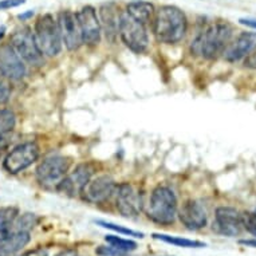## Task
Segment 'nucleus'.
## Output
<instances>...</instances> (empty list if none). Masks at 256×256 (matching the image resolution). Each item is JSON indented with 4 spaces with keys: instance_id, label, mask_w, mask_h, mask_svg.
Listing matches in <instances>:
<instances>
[{
    "instance_id": "obj_1",
    "label": "nucleus",
    "mask_w": 256,
    "mask_h": 256,
    "mask_svg": "<svg viewBox=\"0 0 256 256\" xmlns=\"http://www.w3.org/2000/svg\"><path fill=\"white\" fill-rule=\"evenodd\" d=\"M188 20L185 14L174 6H162L154 11L153 34L160 43L176 44L186 34Z\"/></svg>"
},
{
    "instance_id": "obj_2",
    "label": "nucleus",
    "mask_w": 256,
    "mask_h": 256,
    "mask_svg": "<svg viewBox=\"0 0 256 256\" xmlns=\"http://www.w3.org/2000/svg\"><path fill=\"white\" fill-rule=\"evenodd\" d=\"M232 38V27L227 22H216L196 36L190 50L192 54L206 59H216L227 48Z\"/></svg>"
},
{
    "instance_id": "obj_3",
    "label": "nucleus",
    "mask_w": 256,
    "mask_h": 256,
    "mask_svg": "<svg viewBox=\"0 0 256 256\" xmlns=\"http://www.w3.org/2000/svg\"><path fill=\"white\" fill-rule=\"evenodd\" d=\"M178 204L172 189L165 185L156 186L148 206V218L161 226H169L176 220Z\"/></svg>"
},
{
    "instance_id": "obj_4",
    "label": "nucleus",
    "mask_w": 256,
    "mask_h": 256,
    "mask_svg": "<svg viewBox=\"0 0 256 256\" xmlns=\"http://www.w3.org/2000/svg\"><path fill=\"white\" fill-rule=\"evenodd\" d=\"M34 38L40 52L46 56H56L62 50L58 22L51 14L38 18L34 27Z\"/></svg>"
},
{
    "instance_id": "obj_5",
    "label": "nucleus",
    "mask_w": 256,
    "mask_h": 256,
    "mask_svg": "<svg viewBox=\"0 0 256 256\" xmlns=\"http://www.w3.org/2000/svg\"><path fill=\"white\" fill-rule=\"evenodd\" d=\"M118 35L121 36V40L125 43V46L136 54H141L149 46L146 26L136 20L126 11L121 12Z\"/></svg>"
},
{
    "instance_id": "obj_6",
    "label": "nucleus",
    "mask_w": 256,
    "mask_h": 256,
    "mask_svg": "<svg viewBox=\"0 0 256 256\" xmlns=\"http://www.w3.org/2000/svg\"><path fill=\"white\" fill-rule=\"evenodd\" d=\"M70 161L66 157L58 154L48 156L36 168V180L43 188L58 189L59 184L68 174Z\"/></svg>"
},
{
    "instance_id": "obj_7",
    "label": "nucleus",
    "mask_w": 256,
    "mask_h": 256,
    "mask_svg": "<svg viewBox=\"0 0 256 256\" xmlns=\"http://www.w3.org/2000/svg\"><path fill=\"white\" fill-rule=\"evenodd\" d=\"M10 44L16 51V54L28 64L39 66L43 63V54L36 46L34 32L30 27H20L15 30L10 39Z\"/></svg>"
},
{
    "instance_id": "obj_8",
    "label": "nucleus",
    "mask_w": 256,
    "mask_h": 256,
    "mask_svg": "<svg viewBox=\"0 0 256 256\" xmlns=\"http://www.w3.org/2000/svg\"><path fill=\"white\" fill-rule=\"evenodd\" d=\"M113 196L118 212L125 218H136L142 210V196L129 182L116 185Z\"/></svg>"
},
{
    "instance_id": "obj_9",
    "label": "nucleus",
    "mask_w": 256,
    "mask_h": 256,
    "mask_svg": "<svg viewBox=\"0 0 256 256\" xmlns=\"http://www.w3.org/2000/svg\"><path fill=\"white\" fill-rule=\"evenodd\" d=\"M39 158V148L35 142H23L10 152L4 158L3 166L8 173H16L24 170Z\"/></svg>"
},
{
    "instance_id": "obj_10",
    "label": "nucleus",
    "mask_w": 256,
    "mask_h": 256,
    "mask_svg": "<svg viewBox=\"0 0 256 256\" xmlns=\"http://www.w3.org/2000/svg\"><path fill=\"white\" fill-rule=\"evenodd\" d=\"M58 27L60 32L62 43H64L66 48L70 51H76L84 43L82 34H80V23L76 19V14L64 10L58 14Z\"/></svg>"
},
{
    "instance_id": "obj_11",
    "label": "nucleus",
    "mask_w": 256,
    "mask_h": 256,
    "mask_svg": "<svg viewBox=\"0 0 256 256\" xmlns=\"http://www.w3.org/2000/svg\"><path fill=\"white\" fill-rule=\"evenodd\" d=\"M116 181L110 176H100L92 178L80 190V198L90 204H102L114 194Z\"/></svg>"
},
{
    "instance_id": "obj_12",
    "label": "nucleus",
    "mask_w": 256,
    "mask_h": 256,
    "mask_svg": "<svg viewBox=\"0 0 256 256\" xmlns=\"http://www.w3.org/2000/svg\"><path fill=\"white\" fill-rule=\"evenodd\" d=\"M214 230L220 235L238 236L243 230L242 214L232 206H218L214 212Z\"/></svg>"
},
{
    "instance_id": "obj_13",
    "label": "nucleus",
    "mask_w": 256,
    "mask_h": 256,
    "mask_svg": "<svg viewBox=\"0 0 256 256\" xmlns=\"http://www.w3.org/2000/svg\"><path fill=\"white\" fill-rule=\"evenodd\" d=\"M76 19L80 23L82 40L86 44L94 46L101 40V23L97 16V11L92 6H84L76 12Z\"/></svg>"
},
{
    "instance_id": "obj_14",
    "label": "nucleus",
    "mask_w": 256,
    "mask_h": 256,
    "mask_svg": "<svg viewBox=\"0 0 256 256\" xmlns=\"http://www.w3.org/2000/svg\"><path fill=\"white\" fill-rule=\"evenodd\" d=\"M177 216L180 218V222H182L186 230L189 231H198L206 226V210L204 208L202 202L198 200H188L182 204Z\"/></svg>"
},
{
    "instance_id": "obj_15",
    "label": "nucleus",
    "mask_w": 256,
    "mask_h": 256,
    "mask_svg": "<svg viewBox=\"0 0 256 256\" xmlns=\"http://www.w3.org/2000/svg\"><path fill=\"white\" fill-rule=\"evenodd\" d=\"M92 173H94V169L90 164L84 162V164L76 165V169L63 178V181L59 184L56 190L68 194V196L80 194L82 188L92 180Z\"/></svg>"
},
{
    "instance_id": "obj_16",
    "label": "nucleus",
    "mask_w": 256,
    "mask_h": 256,
    "mask_svg": "<svg viewBox=\"0 0 256 256\" xmlns=\"http://www.w3.org/2000/svg\"><path fill=\"white\" fill-rule=\"evenodd\" d=\"M0 72L7 80H19L26 76L23 59L16 54L10 43L0 47Z\"/></svg>"
},
{
    "instance_id": "obj_17",
    "label": "nucleus",
    "mask_w": 256,
    "mask_h": 256,
    "mask_svg": "<svg viewBox=\"0 0 256 256\" xmlns=\"http://www.w3.org/2000/svg\"><path fill=\"white\" fill-rule=\"evenodd\" d=\"M254 50H256V32L244 31L240 32L232 42H230L222 55L226 60L235 63L246 58Z\"/></svg>"
},
{
    "instance_id": "obj_18",
    "label": "nucleus",
    "mask_w": 256,
    "mask_h": 256,
    "mask_svg": "<svg viewBox=\"0 0 256 256\" xmlns=\"http://www.w3.org/2000/svg\"><path fill=\"white\" fill-rule=\"evenodd\" d=\"M98 19L101 23V30L105 32L106 39L110 42H114L120 31V19H121V12H120L118 6L114 2L102 4Z\"/></svg>"
},
{
    "instance_id": "obj_19",
    "label": "nucleus",
    "mask_w": 256,
    "mask_h": 256,
    "mask_svg": "<svg viewBox=\"0 0 256 256\" xmlns=\"http://www.w3.org/2000/svg\"><path fill=\"white\" fill-rule=\"evenodd\" d=\"M126 12L129 14L136 20L141 22L146 26L152 20V16L154 15V6L149 2L144 0H134L126 6Z\"/></svg>"
},
{
    "instance_id": "obj_20",
    "label": "nucleus",
    "mask_w": 256,
    "mask_h": 256,
    "mask_svg": "<svg viewBox=\"0 0 256 256\" xmlns=\"http://www.w3.org/2000/svg\"><path fill=\"white\" fill-rule=\"evenodd\" d=\"M154 239H158L164 243L172 244L176 247H182V248H202L206 247V243L202 242H198V240H190L185 239V238H180V236H170V235H164V234H153Z\"/></svg>"
},
{
    "instance_id": "obj_21",
    "label": "nucleus",
    "mask_w": 256,
    "mask_h": 256,
    "mask_svg": "<svg viewBox=\"0 0 256 256\" xmlns=\"http://www.w3.org/2000/svg\"><path fill=\"white\" fill-rule=\"evenodd\" d=\"M105 242L108 244H110V246H113V247H117L118 250H121V251L125 252V254L137 250V243H136V242L129 239H122L120 236L106 235Z\"/></svg>"
},
{
    "instance_id": "obj_22",
    "label": "nucleus",
    "mask_w": 256,
    "mask_h": 256,
    "mask_svg": "<svg viewBox=\"0 0 256 256\" xmlns=\"http://www.w3.org/2000/svg\"><path fill=\"white\" fill-rule=\"evenodd\" d=\"M96 222H97L100 227L108 228V230H110V231L117 232V234H121V235L133 236V238H140V239H142V238H144L142 232L133 231V230H130V228L122 227V226H117V224H114V222H105V220H97Z\"/></svg>"
},
{
    "instance_id": "obj_23",
    "label": "nucleus",
    "mask_w": 256,
    "mask_h": 256,
    "mask_svg": "<svg viewBox=\"0 0 256 256\" xmlns=\"http://www.w3.org/2000/svg\"><path fill=\"white\" fill-rule=\"evenodd\" d=\"M36 222H38V218L34 214H24L18 216L14 224H15V230L30 232L36 226Z\"/></svg>"
},
{
    "instance_id": "obj_24",
    "label": "nucleus",
    "mask_w": 256,
    "mask_h": 256,
    "mask_svg": "<svg viewBox=\"0 0 256 256\" xmlns=\"http://www.w3.org/2000/svg\"><path fill=\"white\" fill-rule=\"evenodd\" d=\"M15 126V114L11 110H0V136H4Z\"/></svg>"
},
{
    "instance_id": "obj_25",
    "label": "nucleus",
    "mask_w": 256,
    "mask_h": 256,
    "mask_svg": "<svg viewBox=\"0 0 256 256\" xmlns=\"http://www.w3.org/2000/svg\"><path fill=\"white\" fill-rule=\"evenodd\" d=\"M15 222H0V250L3 248L7 240L11 238V235L15 231V226H14Z\"/></svg>"
},
{
    "instance_id": "obj_26",
    "label": "nucleus",
    "mask_w": 256,
    "mask_h": 256,
    "mask_svg": "<svg viewBox=\"0 0 256 256\" xmlns=\"http://www.w3.org/2000/svg\"><path fill=\"white\" fill-rule=\"evenodd\" d=\"M243 228L256 238V212H244L242 214Z\"/></svg>"
},
{
    "instance_id": "obj_27",
    "label": "nucleus",
    "mask_w": 256,
    "mask_h": 256,
    "mask_svg": "<svg viewBox=\"0 0 256 256\" xmlns=\"http://www.w3.org/2000/svg\"><path fill=\"white\" fill-rule=\"evenodd\" d=\"M11 96V88H10L7 78L0 72V104H6Z\"/></svg>"
},
{
    "instance_id": "obj_28",
    "label": "nucleus",
    "mask_w": 256,
    "mask_h": 256,
    "mask_svg": "<svg viewBox=\"0 0 256 256\" xmlns=\"http://www.w3.org/2000/svg\"><path fill=\"white\" fill-rule=\"evenodd\" d=\"M96 254L101 256H124L126 255L125 252H122L121 250H118L117 247H113V246H101L100 248L96 250Z\"/></svg>"
},
{
    "instance_id": "obj_29",
    "label": "nucleus",
    "mask_w": 256,
    "mask_h": 256,
    "mask_svg": "<svg viewBox=\"0 0 256 256\" xmlns=\"http://www.w3.org/2000/svg\"><path fill=\"white\" fill-rule=\"evenodd\" d=\"M18 218V210L12 206L2 208L0 210V222H15Z\"/></svg>"
},
{
    "instance_id": "obj_30",
    "label": "nucleus",
    "mask_w": 256,
    "mask_h": 256,
    "mask_svg": "<svg viewBox=\"0 0 256 256\" xmlns=\"http://www.w3.org/2000/svg\"><path fill=\"white\" fill-rule=\"evenodd\" d=\"M24 3L26 0H0V11L14 8V7H19V6L24 4Z\"/></svg>"
},
{
    "instance_id": "obj_31",
    "label": "nucleus",
    "mask_w": 256,
    "mask_h": 256,
    "mask_svg": "<svg viewBox=\"0 0 256 256\" xmlns=\"http://www.w3.org/2000/svg\"><path fill=\"white\" fill-rule=\"evenodd\" d=\"M244 66L248 68H256V50H254L251 54H248L244 58Z\"/></svg>"
},
{
    "instance_id": "obj_32",
    "label": "nucleus",
    "mask_w": 256,
    "mask_h": 256,
    "mask_svg": "<svg viewBox=\"0 0 256 256\" xmlns=\"http://www.w3.org/2000/svg\"><path fill=\"white\" fill-rule=\"evenodd\" d=\"M22 256H48V251L44 248H35L32 251L26 252Z\"/></svg>"
},
{
    "instance_id": "obj_33",
    "label": "nucleus",
    "mask_w": 256,
    "mask_h": 256,
    "mask_svg": "<svg viewBox=\"0 0 256 256\" xmlns=\"http://www.w3.org/2000/svg\"><path fill=\"white\" fill-rule=\"evenodd\" d=\"M239 23H240V24L247 26V27H250V28L256 30V20H255V19H246V18H243V19H240Z\"/></svg>"
},
{
    "instance_id": "obj_34",
    "label": "nucleus",
    "mask_w": 256,
    "mask_h": 256,
    "mask_svg": "<svg viewBox=\"0 0 256 256\" xmlns=\"http://www.w3.org/2000/svg\"><path fill=\"white\" fill-rule=\"evenodd\" d=\"M7 140L4 138V136H0V157L3 156L6 150H7Z\"/></svg>"
},
{
    "instance_id": "obj_35",
    "label": "nucleus",
    "mask_w": 256,
    "mask_h": 256,
    "mask_svg": "<svg viewBox=\"0 0 256 256\" xmlns=\"http://www.w3.org/2000/svg\"><path fill=\"white\" fill-rule=\"evenodd\" d=\"M55 256H80L76 250H64V251L59 252L58 255Z\"/></svg>"
},
{
    "instance_id": "obj_36",
    "label": "nucleus",
    "mask_w": 256,
    "mask_h": 256,
    "mask_svg": "<svg viewBox=\"0 0 256 256\" xmlns=\"http://www.w3.org/2000/svg\"><path fill=\"white\" fill-rule=\"evenodd\" d=\"M240 244L248 246V247H256V239L254 240H240Z\"/></svg>"
},
{
    "instance_id": "obj_37",
    "label": "nucleus",
    "mask_w": 256,
    "mask_h": 256,
    "mask_svg": "<svg viewBox=\"0 0 256 256\" xmlns=\"http://www.w3.org/2000/svg\"><path fill=\"white\" fill-rule=\"evenodd\" d=\"M32 15H34V11H28V12L20 14V15H19V19H22V20H26V19H28V18H31Z\"/></svg>"
},
{
    "instance_id": "obj_38",
    "label": "nucleus",
    "mask_w": 256,
    "mask_h": 256,
    "mask_svg": "<svg viewBox=\"0 0 256 256\" xmlns=\"http://www.w3.org/2000/svg\"><path fill=\"white\" fill-rule=\"evenodd\" d=\"M4 34H6V27L4 26H2V27H0V40L3 39Z\"/></svg>"
},
{
    "instance_id": "obj_39",
    "label": "nucleus",
    "mask_w": 256,
    "mask_h": 256,
    "mask_svg": "<svg viewBox=\"0 0 256 256\" xmlns=\"http://www.w3.org/2000/svg\"><path fill=\"white\" fill-rule=\"evenodd\" d=\"M0 256H3V255H0Z\"/></svg>"
}]
</instances>
